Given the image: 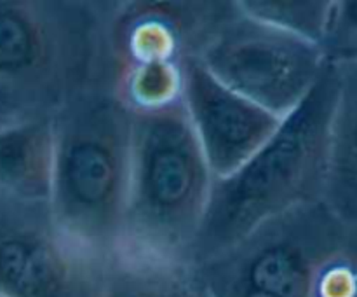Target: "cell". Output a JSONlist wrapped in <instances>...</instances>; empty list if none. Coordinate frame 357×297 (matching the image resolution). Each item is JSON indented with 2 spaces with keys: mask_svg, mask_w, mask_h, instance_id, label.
Instances as JSON below:
<instances>
[{
  "mask_svg": "<svg viewBox=\"0 0 357 297\" xmlns=\"http://www.w3.org/2000/svg\"><path fill=\"white\" fill-rule=\"evenodd\" d=\"M215 175L181 94L132 108L131 173L121 247L192 264ZM119 247V248H121Z\"/></svg>",
  "mask_w": 357,
  "mask_h": 297,
  "instance_id": "3",
  "label": "cell"
},
{
  "mask_svg": "<svg viewBox=\"0 0 357 297\" xmlns=\"http://www.w3.org/2000/svg\"><path fill=\"white\" fill-rule=\"evenodd\" d=\"M223 0H114L107 21V82L195 56Z\"/></svg>",
  "mask_w": 357,
  "mask_h": 297,
  "instance_id": "6",
  "label": "cell"
},
{
  "mask_svg": "<svg viewBox=\"0 0 357 297\" xmlns=\"http://www.w3.org/2000/svg\"><path fill=\"white\" fill-rule=\"evenodd\" d=\"M338 87L337 66L328 63L316 87L282 119L272 138L236 173L215 178L192 264L229 250L274 217L324 201Z\"/></svg>",
  "mask_w": 357,
  "mask_h": 297,
  "instance_id": "1",
  "label": "cell"
},
{
  "mask_svg": "<svg viewBox=\"0 0 357 297\" xmlns=\"http://www.w3.org/2000/svg\"><path fill=\"white\" fill-rule=\"evenodd\" d=\"M352 229L324 201L303 205L195 268L213 297H319L321 276Z\"/></svg>",
  "mask_w": 357,
  "mask_h": 297,
  "instance_id": "4",
  "label": "cell"
},
{
  "mask_svg": "<svg viewBox=\"0 0 357 297\" xmlns=\"http://www.w3.org/2000/svg\"><path fill=\"white\" fill-rule=\"evenodd\" d=\"M54 117H30L0 135V182L31 203L51 201Z\"/></svg>",
  "mask_w": 357,
  "mask_h": 297,
  "instance_id": "9",
  "label": "cell"
},
{
  "mask_svg": "<svg viewBox=\"0 0 357 297\" xmlns=\"http://www.w3.org/2000/svg\"><path fill=\"white\" fill-rule=\"evenodd\" d=\"M195 58L220 82L281 119L309 96L330 63L319 44L250 16L237 0H223Z\"/></svg>",
  "mask_w": 357,
  "mask_h": 297,
  "instance_id": "5",
  "label": "cell"
},
{
  "mask_svg": "<svg viewBox=\"0 0 357 297\" xmlns=\"http://www.w3.org/2000/svg\"><path fill=\"white\" fill-rule=\"evenodd\" d=\"M132 108L100 84L54 115L51 208L59 229L108 262L124 238Z\"/></svg>",
  "mask_w": 357,
  "mask_h": 297,
  "instance_id": "2",
  "label": "cell"
},
{
  "mask_svg": "<svg viewBox=\"0 0 357 297\" xmlns=\"http://www.w3.org/2000/svg\"><path fill=\"white\" fill-rule=\"evenodd\" d=\"M180 94L215 178L236 173L282 122L220 82L195 56L181 59Z\"/></svg>",
  "mask_w": 357,
  "mask_h": 297,
  "instance_id": "7",
  "label": "cell"
},
{
  "mask_svg": "<svg viewBox=\"0 0 357 297\" xmlns=\"http://www.w3.org/2000/svg\"><path fill=\"white\" fill-rule=\"evenodd\" d=\"M241 9L257 20L321 45L330 20V0H237Z\"/></svg>",
  "mask_w": 357,
  "mask_h": 297,
  "instance_id": "10",
  "label": "cell"
},
{
  "mask_svg": "<svg viewBox=\"0 0 357 297\" xmlns=\"http://www.w3.org/2000/svg\"><path fill=\"white\" fill-rule=\"evenodd\" d=\"M103 297H213L194 264L117 248L105 269Z\"/></svg>",
  "mask_w": 357,
  "mask_h": 297,
  "instance_id": "8",
  "label": "cell"
}]
</instances>
